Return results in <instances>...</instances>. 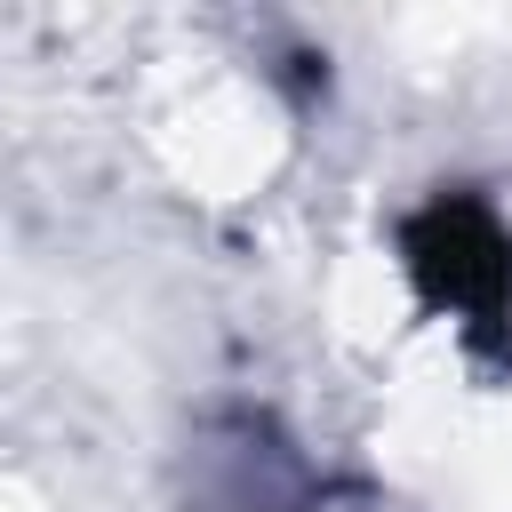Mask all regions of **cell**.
Here are the masks:
<instances>
[{"instance_id": "obj_1", "label": "cell", "mask_w": 512, "mask_h": 512, "mask_svg": "<svg viewBox=\"0 0 512 512\" xmlns=\"http://www.w3.org/2000/svg\"><path fill=\"white\" fill-rule=\"evenodd\" d=\"M408 248H416V272L432 280V288H448L464 312H480V328H496V312L512 304V248H504V232L488 224V208H432L416 232H408Z\"/></svg>"}]
</instances>
